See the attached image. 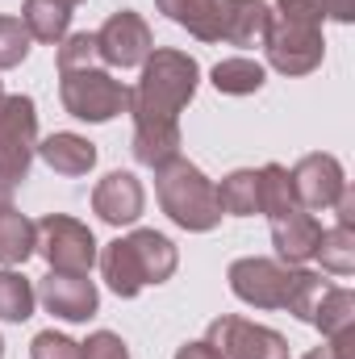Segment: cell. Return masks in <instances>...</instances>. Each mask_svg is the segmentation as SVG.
<instances>
[{
  "label": "cell",
  "instance_id": "cell-1",
  "mask_svg": "<svg viewBox=\"0 0 355 359\" xmlns=\"http://www.w3.org/2000/svg\"><path fill=\"white\" fill-rule=\"evenodd\" d=\"M201 84V63L176 50V46H155L151 59L142 63L138 84L130 88L134 113V159L142 168H163L180 155V113L192 104Z\"/></svg>",
  "mask_w": 355,
  "mask_h": 359
},
{
  "label": "cell",
  "instance_id": "cell-2",
  "mask_svg": "<svg viewBox=\"0 0 355 359\" xmlns=\"http://www.w3.org/2000/svg\"><path fill=\"white\" fill-rule=\"evenodd\" d=\"M230 292L243 301V305H255V309H288L297 313L301 322H309L326 280L309 268H293V264H280V259H264V255H247V259H234L230 271Z\"/></svg>",
  "mask_w": 355,
  "mask_h": 359
},
{
  "label": "cell",
  "instance_id": "cell-3",
  "mask_svg": "<svg viewBox=\"0 0 355 359\" xmlns=\"http://www.w3.org/2000/svg\"><path fill=\"white\" fill-rule=\"evenodd\" d=\"M100 276H105V284L117 292V297H138L142 288H151V284H163V280H172L180 268V251L176 243L168 238V234H159V230H134V234H126V238H113L100 255Z\"/></svg>",
  "mask_w": 355,
  "mask_h": 359
},
{
  "label": "cell",
  "instance_id": "cell-4",
  "mask_svg": "<svg viewBox=\"0 0 355 359\" xmlns=\"http://www.w3.org/2000/svg\"><path fill=\"white\" fill-rule=\"evenodd\" d=\"M155 196H159V209L188 234H209V230L222 226L217 184L196 163H188L184 155L168 159L163 168H155Z\"/></svg>",
  "mask_w": 355,
  "mask_h": 359
},
{
  "label": "cell",
  "instance_id": "cell-5",
  "mask_svg": "<svg viewBox=\"0 0 355 359\" xmlns=\"http://www.w3.org/2000/svg\"><path fill=\"white\" fill-rule=\"evenodd\" d=\"M38 155V104L25 92L0 96V205H8L13 188L29 176Z\"/></svg>",
  "mask_w": 355,
  "mask_h": 359
},
{
  "label": "cell",
  "instance_id": "cell-6",
  "mask_svg": "<svg viewBox=\"0 0 355 359\" xmlns=\"http://www.w3.org/2000/svg\"><path fill=\"white\" fill-rule=\"evenodd\" d=\"M267 67L280 76H309L314 67H322L326 55V38H322V17H288L272 8L264 34Z\"/></svg>",
  "mask_w": 355,
  "mask_h": 359
},
{
  "label": "cell",
  "instance_id": "cell-7",
  "mask_svg": "<svg viewBox=\"0 0 355 359\" xmlns=\"http://www.w3.org/2000/svg\"><path fill=\"white\" fill-rule=\"evenodd\" d=\"M59 96L63 109L76 121H113L117 113L130 109V88L121 80H113L100 63L96 67H76V72H59Z\"/></svg>",
  "mask_w": 355,
  "mask_h": 359
},
{
  "label": "cell",
  "instance_id": "cell-8",
  "mask_svg": "<svg viewBox=\"0 0 355 359\" xmlns=\"http://www.w3.org/2000/svg\"><path fill=\"white\" fill-rule=\"evenodd\" d=\"M38 243L34 251L51 264V271H72V276H88L96 264V238L84 222L67 217V213H46L42 222H34Z\"/></svg>",
  "mask_w": 355,
  "mask_h": 359
},
{
  "label": "cell",
  "instance_id": "cell-9",
  "mask_svg": "<svg viewBox=\"0 0 355 359\" xmlns=\"http://www.w3.org/2000/svg\"><path fill=\"white\" fill-rule=\"evenodd\" d=\"M205 343L222 359H288V339L280 330L234 318V313L213 318L205 330Z\"/></svg>",
  "mask_w": 355,
  "mask_h": 359
},
{
  "label": "cell",
  "instance_id": "cell-10",
  "mask_svg": "<svg viewBox=\"0 0 355 359\" xmlns=\"http://www.w3.org/2000/svg\"><path fill=\"white\" fill-rule=\"evenodd\" d=\"M151 50H155V34H151L147 17L134 13V8L113 13V17L96 29V59H100L105 67H121V72L142 67V63L151 59Z\"/></svg>",
  "mask_w": 355,
  "mask_h": 359
},
{
  "label": "cell",
  "instance_id": "cell-11",
  "mask_svg": "<svg viewBox=\"0 0 355 359\" xmlns=\"http://www.w3.org/2000/svg\"><path fill=\"white\" fill-rule=\"evenodd\" d=\"M38 301L46 305V313L63 318V322H88L100 309V292L88 276H72V271H46L38 280Z\"/></svg>",
  "mask_w": 355,
  "mask_h": 359
},
{
  "label": "cell",
  "instance_id": "cell-12",
  "mask_svg": "<svg viewBox=\"0 0 355 359\" xmlns=\"http://www.w3.org/2000/svg\"><path fill=\"white\" fill-rule=\"evenodd\" d=\"M293 192H297V205L301 209H330L339 196H343V188H347V176H343V163L335 159V155H322V151H314V155H305L293 172Z\"/></svg>",
  "mask_w": 355,
  "mask_h": 359
},
{
  "label": "cell",
  "instance_id": "cell-13",
  "mask_svg": "<svg viewBox=\"0 0 355 359\" xmlns=\"http://www.w3.org/2000/svg\"><path fill=\"white\" fill-rule=\"evenodd\" d=\"M147 209V188L134 172H109L92 188V213L105 226H134Z\"/></svg>",
  "mask_w": 355,
  "mask_h": 359
},
{
  "label": "cell",
  "instance_id": "cell-14",
  "mask_svg": "<svg viewBox=\"0 0 355 359\" xmlns=\"http://www.w3.org/2000/svg\"><path fill=\"white\" fill-rule=\"evenodd\" d=\"M267 226H272V247H276L280 264L301 268V264H309V259H314L318 238H322V222H318L309 209H301V205H297L293 213H280V217H272Z\"/></svg>",
  "mask_w": 355,
  "mask_h": 359
},
{
  "label": "cell",
  "instance_id": "cell-15",
  "mask_svg": "<svg viewBox=\"0 0 355 359\" xmlns=\"http://www.w3.org/2000/svg\"><path fill=\"white\" fill-rule=\"evenodd\" d=\"M155 8L201 42H226L230 0H155Z\"/></svg>",
  "mask_w": 355,
  "mask_h": 359
},
{
  "label": "cell",
  "instance_id": "cell-16",
  "mask_svg": "<svg viewBox=\"0 0 355 359\" xmlns=\"http://www.w3.org/2000/svg\"><path fill=\"white\" fill-rule=\"evenodd\" d=\"M38 155H42V163L51 168V172H59V176H88L92 168H96V147H92L84 134H72V130H59V134H51V138H42L38 142Z\"/></svg>",
  "mask_w": 355,
  "mask_h": 359
},
{
  "label": "cell",
  "instance_id": "cell-17",
  "mask_svg": "<svg viewBox=\"0 0 355 359\" xmlns=\"http://www.w3.org/2000/svg\"><path fill=\"white\" fill-rule=\"evenodd\" d=\"M309 326L322 330V339H339V334L355 330V292L339 288V284H326L314 313H309Z\"/></svg>",
  "mask_w": 355,
  "mask_h": 359
},
{
  "label": "cell",
  "instance_id": "cell-18",
  "mask_svg": "<svg viewBox=\"0 0 355 359\" xmlns=\"http://www.w3.org/2000/svg\"><path fill=\"white\" fill-rule=\"evenodd\" d=\"M21 21H25L34 42L59 46L67 38V29H72V4H63V0H25L21 4Z\"/></svg>",
  "mask_w": 355,
  "mask_h": 359
},
{
  "label": "cell",
  "instance_id": "cell-19",
  "mask_svg": "<svg viewBox=\"0 0 355 359\" xmlns=\"http://www.w3.org/2000/svg\"><path fill=\"white\" fill-rule=\"evenodd\" d=\"M267 21H272V4L267 0H230V21H226V42L230 46H264Z\"/></svg>",
  "mask_w": 355,
  "mask_h": 359
},
{
  "label": "cell",
  "instance_id": "cell-20",
  "mask_svg": "<svg viewBox=\"0 0 355 359\" xmlns=\"http://www.w3.org/2000/svg\"><path fill=\"white\" fill-rule=\"evenodd\" d=\"M38 230L25 213H17L13 205H0V264L4 268H21L34 255Z\"/></svg>",
  "mask_w": 355,
  "mask_h": 359
},
{
  "label": "cell",
  "instance_id": "cell-21",
  "mask_svg": "<svg viewBox=\"0 0 355 359\" xmlns=\"http://www.w3.org/2000/svg\"><path fill=\"white\" fill-rule=\"evenodd\" d=\"M209 80H213V88L222 92V96H255L267 84V72H264V63L239 55V59H222L209 72Z\"/></svg>",
  "mask_w": 355,
  "mask_h": 359
},
{
  "label": "cell",
  "instance_id": "cell-22",
  "mask_svg": "<svg viewBox=\"0 0 355 359\" xmlns=\"http://www.w3.org/2000/svg\"><path fill=\"white\" fill-rule=\"evenodd\" d=\"M217 201L222 213L230 217H255L260 213V172L255 168H239L217 184Z\"/></svg>",
  "mask_w": 355,
  "mask_h": 359
},
{
  "label": "cell",
  "instance_id": "cell-23",
  "mask_svg": "<svg viewBox=\"0 0 355 359\" xmlns=\"http://www.w3.org/2000/svg\"><path fill=\"white\" fill-rule=\"evenodd\" d=\"M297 209V192H293V176L284 163H264L260 168V213L267 222L280 217V213H293Z\"/></svg>",
  "mask_w": 355,
  "mask_h": 359
},
{
  "label": "cell",
  "instance_id": "cell-24",
  "mask_svg": "<svg viewBox=\"0 0 355 359\" xmlns=\"http://www.w3.org/2000/svg\"><path fill=\"white\" fill-rule=\"evenodd\" d=\"M34 305H38L34 284L13 268L0 271V322H17V326H21V322L34 318Z\"/></svg>",
  "mask_w": 355,
  "mask_h": 359
},
{
  "label": "cell",
  "instance_id": "cell-25",
  "mask_svg": "<svg viewBox=\"0 0 355 359\" xmlns=\"http://www.w3.org/2000/svg\"><path fill=\"white\" fill-rule=\"evenodd\" d=\"M314 259L326 271H335V276H351L355 271V230L351 226H330V230H322Z\"/></svg>",
  "mask_w": 355,
  "mask_h": 359
},
{
  "label": "cell",
  "instance_id": "cell-26",
  "mask_svg": "<svg viewBox=\"0 0 355 359\" xmlns=\"http://www.w3.org/2000/svg\"><path fill=\"white\" fill-rule=\"evenodd\" d=\"M29 46H34V38H29V29H25L21 17H0V72L21 67L25 55H29Z\"/></svg>",
  "mask_w": 355,
  "mask_h": 359
},
{
  "label": "cell",
  "instance_id": "cell-27",
  "mask_svg": "<svg viewBox=\"0 0 355 359\" xmlns=\"http://www.w3.org/2000/svg\"><path fill=\"white\" fill-rule=\"evenodd\" d=\"M55 63H59V72H76V67H96L100 59H96V34H67L63 42H59V55H55Z\"/></svg>",
  "mask_w": 355,
  "mask_h": 359
},
{
  "label": "cell",
  "instance_id": "cell-28",
  "mask_svg": "<svg viewBox=\"0 0 355 359\" xmlns=\"http://www.w3.org/2000/svg\"><path fill=\"white\" fill-rule=\"evenodd\" d=\"M29 359H80V343L59 330H42L29 343Z\"/></svg>",
  "mask_w": 355,
  "mask_h": 359
},
{
  "label": "cell",
  "instance_id": "cell-29",
  "mask_svg": "<svg viewBox=\"0 0 355 359\" xmlns=\"http://www.w3.org/2000/svg\"><path fill=\"white\" fill-rule=\"evenodd\" d=\"M80 359H130V347L113 330H96L80 343Z\"/></svg>",
  "mask_w": 355,
  "mask_h": 359
},
{
  "label": "cell",
  "instance_id": "cell-30",
  "mask_svg": "<svg viewBox=\"0 0 355 359\" xmlns=\"http://www.w3.org/2000/svg\"><path fill=\"white\" fill-rule=\"evenodd\" d=\"M318 8H322V17H330V21H343V25L355 21V0H318Z\"/></svg>",
  "mask_w": 355,
  "mask_h": 359
},
{
  "label": "cell",
  "instance_id": "cell-31",
  "mask_svg": "<svg viewBox=\"0 0 355 359\" xmlns=\"http://www.w3.org/2000/svg\"><path fill=\"white\" fill-rule=\"evenodd\" d=\"M276 13H288V17H322L318 0H276Z\"/></svg>",
  "mask_w": 355,
  "mask_h": 359
},
{
  "label": "cell",
  "instance_id": "cell-32",
  "mask_svg": "<svg viewBox=\"0 0 355 359\" xmlns=\"http://www.w3.org/2000/svg\"><path fill=\"white\" fill-rule=\"evenodd\" d=\"M330 209L339 213V222H335V226H351V230H355V196H351V188H343V196H339Z\"/></svg>",
  "mask_w": 355,
  "mask_h": 359
},
{
  "label": "cell",
  "instance_id": "cell-33",
  "mask_svg": "<svg viewBox=\"0 0 355 359\" xmlns=\"http://www.w3.org/2000/svg\"><path fill=\"white\" fill-rule=\"evenodd\" d=\"M176 359H222V355H217V351L201 339V343H184V347L176 351Z\"/></svg>",
  "mask_w": 355,
  "mask_h": 359
},
{
  "label": "cell",
  "instance_id": "cell-34",
  "mask_svg": "<svg viewBox=\"0 0 355 359\" xmlns=\"http://www.w3.org/2000/svg\"><path fill=\"white\" fill-rule=\"evenodd\" d=\"M305 359H343V355H339V351H335L330 343H322V347H314V351H309Z\"/></svg>",
  "mask_w": 355,
  "mask_h": 359
},
{
  "label": "cell",
  "instance_id": "cell-35",
  "mask_svg": "<svg viewBox=\"0 0 355 359\" xmlns=\"http://www.w3.org/2000/svg\"><path fill=\"white\" fill-rule=\"evenodd\" d=\"M63 4H72V8H76V4H84V0H63Z\"/></svg>",
  "mask_w": 355,
  "mask_h": 359
},
{
  "label": "cell",
  "instance_id": "cell-36",
  "mask_svg": "<svg viewBox=\"0 0 355 359\" xmlns=\"http://www.w3.org/2000/svg\"><path fill=\"white\" fill-rule=\"evenodd\" d=\"M0 359H4V339H0Z\"/></svg>",
  "mask_w": 355,
  "mask_h": 359
},
{
  "label": "cell",
  "instance_id": "cell-37",
  "mask_svg": "<svg viewBox=\"0 0 355 359\" xmlns=\"http://www.w3.org/2000/svg\"><path fill=\"white\" fill-rule=\"evenodd\" d=\"M0 96H4V88H0Z\"/></svg>",
  "mask_w": 355,
  "mask_h": 359
}]
</instances>
